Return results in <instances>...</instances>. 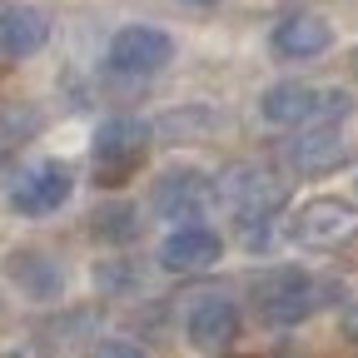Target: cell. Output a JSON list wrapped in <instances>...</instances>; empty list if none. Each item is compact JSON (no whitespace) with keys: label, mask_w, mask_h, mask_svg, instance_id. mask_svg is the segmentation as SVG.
I'll return each instance as SVG.
<instances>
[{"label":"cell","mask_w":358,"mask_h":358,"mask_svg":"<svg viewBox=\"0 0 358 358\" xmlns=\"http://www.w3.org/2000/svg\"><path fill=\"white\" fill-rule=\"evenodd\" d=\"M259 115L268 124H289V129H334L353 115V95L338 85H299V80H284L274 90H264L259 100Z\"/></svg>","instance_id":"1"},{"label":"cell","mask_w":358,"mask_h":358,"mask_svg":"<svg viewBox=\"0 0 358 358\" xmlns=\"http://www.w3.org/2000/svg\"><path fill=\"white\" fill-rule=\"evenodd\" d=\"M145 155H150V124L140 115H110L90 145V174H95V185L120 189L145 164Z\"/></svg>","instance_id":"2"},{"label":"cell","mask_w":358,"mask_h":358,"mask_svg":"<svg viewBox=\"0 0 358 358\" xmlns=\"http://www.w3.org/2000/svg\"><path fill=\"white\" fill-rule=\"evenodd\" d=\"M214 189L244 229H268V219L284 209V179L268 164H229Z\"/></svg>","instance_id":"3"},{"label":"cell","mask_w":358,"mask_h":358,"mask_svg":"<svg viewBox=\"0 0 358 358\" xmlns=\"http://www.w3.org/2000/svg\"><path fill=\"white\" fill-rule=\"evenodd\" d=\"M254 313L268 324V329H289V324H303L324 299V284L303 274V268H268L264 279H254Z\"/></svg>","instance_id":"4"},{"label":"cell","mask_w":358,"mask_h":358,"mask_svg":"<svg viewBox=\"0 0 358 358\" xmlns=\"http://www.w3.org/2000/svg\"><path fill=\"white\" fill-rule=\"evenodd\" d=\"M289 234H294V244H303V249H319V254L348 249V244L358 239V209H353L348 199H334V194H324V199H308V204L294 214Z\"/></svg>","instance_id":"5"},{"label":"cell","mask_w":358,"mask_h":358,"mask_svg":"<svg viewBox=\"0 0 358 358\" xmlns=\"http://www.w3.org/2000/svg\"><path fill=\"white\" fill-rule=\"evenodd\" d=\"M75 189V174L60 164V159H40L30 169L15 174V185H10V209L15 214H30V219H45V214H55Z\"/></svg>","instance_id":"6"},{"label":"cell","mask_w":358,"mask_h":358,"mask_svg":"<svg viewBox=\"0 0 358 358\" xmlns=\"http://www.w3.org/2000/svg\"><path fill=\"white\" fill-rule=\"evenodd\" d=\"M174 60V40L155 25H124L110 40V70L120 75H155Z\"/></svg>","instance_id":"7"},{"label":"cell","mask_w":358,"mask_h":358,"mask_svg":"<svg viewBox=\"0 0 358 358\" xmlns=\"http://www.w3.org/2000/svg\"><path fill=\"white\" fill-rule=\"evenodd\" d=\"M214 199V179L199 169H164L155 185V214L159 219H179V224H199L204 204Z\"/></svg>","instance_id":"8"},{"label":"cell","mask_w":358,"mask_h":358,"mask_svg":"<svg viewBox=\"0 0 358 358\" xmlns=\"http://www.w3.org/2000/svg\"><path fill=\"white\" fill-rule=\"evenodd\" d=\"M185 338L199 348V353H209V348H229L234 338H239V303L229 299V294H199L194 303H189V319H185Z\"/></svg>","instance_id":"9"},{"label":"cell","mask_w":358,"mask_h":358,"mask_svg":"<svg viewBox=\"0 0 358 358\" xmlns=\"http://www.w3.org/2000/svg\"><path fill=\"white\" fill-rule=\"evenodd\" d=\"M224 254V239L209 229V224H179V229L159 244V264L169 274H194V268H209L219 264Z\"/></svg>","instance_id":"10"},{"label":"cell","mask_w":358,"mask_h":358,"mask_svg":"<svg viewBox=\"0 0 358 358\" xmlns=\"http://www.w3.org/2000/svg\"><path fill=\"white\" fill-rule=\"evenodd\" d=\"M268 45H274V55H284V60H313L334 45V25L324 15H313V10H299V15H284L274 25Z\"/></svg>","instance_id":"11"},{"label":"cell","mask_w":358,"mask_h":358,"mask_svg":"<svg viewBox=\"0 0 358 358\" xmlns=\"http://www.w3.org/2000/svg\"><path fill=\"white\" fill-rule=\"evenodd\" d=\"M284 164L294 174H329L343 164V140H338V129H303L294 134V140L284 145Z\"/></svg>","instance_id":"12"},{"label":"cell","mask_w":358,"mask_h":358,"mask_svg":"<svg viewBox=\"0 0 358 358\" xmlns=\"http://www.w3.org/2000/svg\"><path fill=\"white\" fill-rule=\"evenodd\" d=\"M50 40V15L35 10V6H6L0 10V50L10 60H25L35 50H45Z\"/></svg>","instance_id":"13"},{"label":"cell","mask_w":358,"mask_h":358,"mask_svg":"<svg viewBox=\"0 0 358 358\" xmlns=\"http://www.w3.org/2000/svg\"><path fill=\"white\" fill-rule=\"evenodd\" d=\"M6 274L30 294V299H55L65 289V274H60V264L50 254H40V249H15L6 259Z\"/></svg>","instance_id":"14"},{"label":"cell","mask_w":358,"mask_h":358,"mask_svg":"<svg viewBox=\"0 0 358 358\" xmlns=\"http://www.w3.org/2000/svg\"><path fill=\"white\" fill-rule=\"evenodd\" d=\"M134 209L129 204H120V199H110V204H100L95 214H90V229H95V239H105V244H124V239H134Z\"/></svg>","instance_id":"15"},{"label":"cell","mask_w":358,"mask_h":358,"mask_svg":"<svg viewBox=\"0 0 358 358\" xmlns=\"http://www.w3.org/2000/svg\"><path fill=\"white\" fill-rule=\"evenodd\" d=\"M40 129V115L35 110H25V105H15V110H0V164H6L30 134Z\"/></svg>","instance_id":"16"},{"label":"cell","mask_w":358,"mask_h":358,"mask_svg":"<svg viewBox=\"0 0 358 358\" xmlns=\"http://www.w3.org/2000/svg\"><path fill=\"white\" fill-rule=\"evenodd\" d=\"M90 358H145V348L129 343V338H105V343H95Z\"/></svg>","instance_id":"17"},{"label":"cell","mask_w":358,"mask_h":358,"mask_svg":"<svg viewBox=\"0 0 358 358\" xmlns=\"http://www.w3.org/2000/svg\"><path fill=\"white\" fill-rule=\"evenodd\" d=\"M348 338L358 343V313H353V319H348Z\"/></svg>","instance_id":"18"},{"label":"cell","mask_w":358,"mask_h":358,"mask_svg":"<svg viewBox=\"0 0 358 358\" xmlns=\"http://www.w3.org/2000/svg\"><path fill=\"white\" fill-rule=\"evenodd\" d=\"M185 6H219V0H185Z\"/></svg>","instance_id":"19"},{"label":"cell","mask_w":358,"mask_h":358,"mask_svg":"<svg viewBox=\"0 0 358 358\" xmlns=\"http://www.w3.org/2000/svg\"><path fill=\"white\" fill-rule=\"evenodd\" d=\"M348 65H353V75H358V50H353V60H348Z\"/></svg>","instance_id":"20"},{"label":"cell","mask_w":358,"mask_h":358,"mask_svg":"<svg viewBox=\"0 0 358 358\" xmlns=\"http://www.w3.org/2000/svg\"><path fill=\"white\" fill-rule=\"evenodd\" d=\"M6 358H20V353H6Z\"/></svg>","instance_id":"21"}]
</instances>
